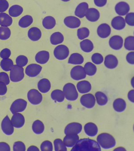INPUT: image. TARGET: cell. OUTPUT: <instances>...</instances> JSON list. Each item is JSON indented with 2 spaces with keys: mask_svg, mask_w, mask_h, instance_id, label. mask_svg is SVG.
I'll list each match as a JSON object with an SVG mask.
<instances>
[{
  "mask_svg": "<svg viewBox=\"0 0 134 151\" xmlns=\"http://www.w3.org/2000/svg\"><path fill=\"white\" fill-rule=\"evenodd\" d=\"M101 151V146L97 142L90 139H79L71 151Z\"/></svg>",
  "mask_w": 134,
  "mask_h": 151,
  "instance_id": "obj_1",
  "label": "cell"
},
{
  "mask_svg": "<svg viewBox=\"0 0 134 151\" xmlns=\"http://www.w3.org/2000/svg\"><path fill=\"white\" fill-rule=\"evenodd\" d=\"M97 142L104 149H111L116 145V141L114 137L107 133H103L99 134L97 137Z\"/></svg>",
  "mask_w": 134,
  "mask_h": 151,
  "instance_id": "obj_2",
  "label": "cell"
},
{
  "mask_svg": "<svg viewBox=\"0 0 134 151\" xmlns=\"http://www.w3.org/2000/svg\"><path fill=\"white\" fill-rule=\"evenodd\" d=\"M63 92L65 98L68 101H73L78 99L79 94L77 88L72 83H68L64 86Z\"/></svg>",
  "mask_w": 134,
  "mask_h": 151,
  "instance_id": "obj_3",
  "label": "cell"
},
{
  "mask_svg": "<svg viewBox=\"0 0 134 151\" xmlns=\"http://www.w3.org/2000/svg\"><path fill=\"white\" fill-rule=\"evenodd\" d=\"M24 78V68L21 67L17 66V65L12 67L10 70L9 79L12 82L17 83L23 79Z\"/></svg>",
  "mask_w": 134,
  "mask_h": 151,
  "instance_id": "obj_4",
  "label": "cell"
},
{
  "mask_svg": "<svg viewBox=\"0 0 134 151\" xmlns=\"http://www.w3.org/2000/svg\"><path fill=\"white\" fill-rule=\"evenodd\" d=\"M27 102L25 100L18 99L14 101L12 104L10 111L13 114L23 112L26 108Z\"/></svg>",
  "mask_w": 134,
  "mask_h": 151,
  "instance_id": "obj_5",
  "label": "cell"
},
{
  "mask_svg": "<svg viewBox=\"0 0 134 151\" xmlns=\"http://www.w3.org/2000/svg\"><path fill=\"white\" fill-rule=\"evenodd\" d=\"M54 54L56 58L60 60L66 59L69 55V50L68 47L64 45H60L54 48Z\"/></svg>",
  "mask_w": 134,
  "mask_h": 151,
  "instance_id": "obj_6",
  "label": "cell"
},
{
  "mask_svg": "<svg viewBox=\"0 0 134 151\" xmlns=\"http://www.w3.org/2000/svg\"><path fill=\"white\" fill-rule=\"evenodd\" d=\"M71 77L73 80H80L86 78L87 74L85 72L84 67L81 66L74 67L70 72Z\"/></svg>",
  "mask_w": 134,
  "mask_h": 151,
  "instance_id": "obj_7",
  "label": "cell"
},
{
  "mask_svg": "<svg viewBox=\"0 0 134 151\" xmlns=\"http://www.w3.org/2000/svg\"><path fill=\"white\" fill-rule=\"evenodd\" d=\"M27 98L31 104L34 105H37L42 101V94L37 90L31 89L27 93Z\"/></svg>",
  "mask_w": 134,
  "mask_h": 151,
  "instance_id": "obj_8",
  "label": "cell"
},
{
  "mask_svg": "<svg viewBox=\"0 0 134 151\" xmlns=\"http://www.w3.org/2000/svg\"><path fill=\"white\" fill-rule=\"evenodd\" d=\"M95 98L91 93L84 94L80 98V103L86 108H93L95 104Z\"/></svg>",
  "mask_w": 134,
  "mask_h": 151,
  "instance_id": "obj_9",
  "label": "cell"
},
{
  "mask_svg": "<svg viewBox=\"0 0 134 151\" xmlns=\"http://www.w3.org/2000/svg\"><path fill=\"white\" fill-rule=\"evenodd\" d=\"M1 128L3 133L7 135H11L14 133V126L9 116H6L3 119L1 123Z\"/></svg>",
  "mask_w": 134,
  "mask_h": 151,
  "instance_id": "obj_10",
  "label": "cell"
},
{
  "mask_svg": "<svg viewBox=\"0 0 134 151\" xmlns=\"http://www.w3.org/2000/svg\"><path fill=\"white\" fill-rule=\"evenodd\" d=\"M82 130V126L77 122H72L69 123L66 126L64 129L65 134H79Z\"/></svg>",
  "mask_w": 134,
  "mask_h": 151,
  "instance_id": "obj_11",
  "label": "cell"
},
{
  "mask_svg": "<svg viewBox=\"0 0 134 151\" xmlns=\"http://www.w3.org/2000/svg\"><path fill=\"white\" fill-rule=\"evenodd\" d=\"M42 70V67L37 64H33L26 67L25 73L30 77H35L40 73Z\"/></svg>",
  "mask_w": 134,
  "mask_h": 151,
  "instance_id": "obj_12",
  "label": "cell"
},
{
  "mask_svg": "<svg viewBox=\"0 0 134 151\" xmlns=\"http://www.w3.org/2000/svg\"><path fill=\"white\" fill-rule=\"evenodd\" d=\"M109 45L113 50H120L122 48L123 45L122 37L120 36H113L110 39Z\"/></svg>",
  "mask_w": 134,
  "mask_h": 151,
  "instance_id": "obj_13",
  "label": "cell"
},
{
  "mask_svg": "<svg viewBox=\"0 0 134 151\" xmlns=\"http://www.w3.org/2000/svg\"><path fill=\"white\" fill-rule=\"evenodd\" d=\"M79 140V137L77 134H66L64 137V143L67 147H72Z\"/></svg>",
  "mask_w": 134,
  "mask_h": 151,
  "instance_id": "obj_14",
  "label": "cell"
},
{
  "mask_svg": "<svg viewBox=\"0 0 134 151\" xmlns=\"http://www.w3.org/2000/svg\"><path fill=\"white\" fill-rule=\"evenodd\" d=\"M111 29L110 26L106 23L102 24L98 27L97 33L99 37L102 38L108 37L110 35Z\"/></svg>",
  "mask_w": 134,
  "mask_h": 151,
  "instance_id": "obj_15",
  "label": "cell"
},
{
  "mask_svg": "<svg viewBox=\"0 0 134 151\" xmlns=\"http://www.w3.org/2000/svg\"><path fill=\"white\" fill-rule=\"evenodd\" d=\"M25 121L24 116L21 113H14L11 119L12 124L16 128L23 127L25 124Z\"/></svg>",
  "mask_w": 134,
  "mask_h": 151,
  "instance_id": "obj_16",
  "label": "cell"
},
{
  "mask_svg": "<svg viewBox=\"0 0 134 151\" xmlns=\"http://www.w3.org/2000/svg\"><path fill=\"white\" fill-rule=\"evenodd\" d=\"M115 9L118 15L120 16H124L128 14L130 11V5L125 2H120L116 5Z\"/></svg>",
  "mask_w": 134,
  "mask_h": 151,
  "instance_id": "obj_17",
  "label": "cell"
},
{
  "mask_svg": "<svg viewBox=\"0 0 134 151\" xmlns=\"http://www.w3.org/2000/svg\"><path fill=\"white\" fill-rule=\"evenodd\" d=\"M64 23L69 28H76L80 26L81 21L76 17L70 16L64 19Z\"/></svg>",
  "mask_w": 134,
  "mask_h": 151,
  "instance_id": "obj_18",
  "label": "cell"
},
{
  "mask_svg": "<svg viewBox=\"0 0 134 151\" xmlns=\"http://www.w3.org/2000/svg\"><path fill=\"white\" fill-rule=\"evenodd\" d=\"M118 61L116 57L113 55H108L106 56L104 60V65L108 69L115 68L118 66Z\"/></svg>",
  "mask_w": 134,
  "mask_h": 151,
  "instance_id": "obj_19",
  "label": "cell"
},
{
  "mask_svg": "<svg viewBox=\"0 0 134 151\" xmlns=\"http://www.w3.org/2000/svg\"><path fill=\"white\" fill-rule=\"evenodd\" d=\"M84 130L86 134L90 137H95L98 132V128L94 123H87L85 124Z\"/></svg>",
  "mask_w": 134,
  "mask_h": 151,
  "instance_id": "obj_20",
  "label": "cell"
},
{
  "mask_svg": "<svg viewBox=\"0 0 134 151\" xmlns=\"http://www.w3.org/2000/svg\"><path fill=\"white\" fill-rule=\"evenodd\" d=\"M77 88L79 92L81 93H87L91 91L92 86L88 81L82 80L77 83Z\"/></svg>",
  "mask_w": 134,
  "mask_h": 151,
  "instance_id": "obj_21",
  "label": "cell"
},
{
  "mask_svg": "<svg viewBox=\"0 0 134 151\" xmlns=\"http://www.w3.org/2000/svg\"><path fill=\"white\" fill-rule=\"evenodd\" d=\"M111 24L113 28L116 30H122L125 28L126 22L123 17L118 16L114 17L112 19Z\"/></svg>",
  "mask_w": 134,
  "mask_h": 151,
  "instance_id": "obj_22",
  "label": "cell"
},
{
  "mask_svg": "<svg viewBox=\"0 0 134 151\" xmlns=\"http://www.w3.org/2000/svg\"><path fill=\"white\" fill-rule=\"evenodd\" d=\"M89 9V5L87 3L82 2L78 5L75 11V16L79 18H83L85 16Z\"/></svg>",
  "mask_w": 134,
  "mask_h": 151,
  "instance_id": "obj_23",
  "label": "cell"
},
{
  "mask_svg": "<svg viewBox=\"0 0 134 151\" xmlns=\"http://www.w3.org/2000/svg\"><path fill=\"white\" fill-rule=\"evenodd\" d=\"M38 89L39 91L42 93H47L50 90L51 83L49 80L46 78L42 79L38 82L37 85Z\"/></svg>",
  "mask_w": 134,
  "mask_h": 151,
  "instance_id": "obj_24",
  "label": "cell"
},
{
  "mask_svg": "<svg viewBox=\"0 0 134 151\" xmlns=\"http://www.w3.org/2000/svg\"><path fill=\"white\" fill-rule=\"evenodd\" d=\"M49 59V52L47 51H40L36 55V61L40 64L47 63Z\"/></svg>",
  "mask_w": 134,
  "mask_h": 151,
  "instance_id": "obj_25",
  "label": "cell"
},
{
  "mask_svg": "<svg viewBox=\"0 0 134 151\" xmlns=\"http://www.w3.org/2000/svg\"><path fill=\"white\" fill-rule=\"evenodd\" d=\"M100 15L99 11L94 8H90L87 9L85 15L87 20L91 22L97 21L100 18Z\"/></svg>",
  "mask_w": 134,
  "mask_h": 151,
  "instance_id": "obj_26",
  "label": "cell"
},
{
  "mask_svg": "<svg viewBox=\"0 0 134 151\" xmlns=\"http://www.w3.org/2000/svg\"><path fill=\"white\" fill-rule=\"evenodd\" d=\"M113 106L115 111L118 112H122L126 109V103L124 99L118 98L114 100Z\"/></svg>",
  "mask_w": 134,
  "mask_h": 151,
  "instance_id": "obj_27",
  "label": "cell"
},
{
  "mask_svg": "<svg viewBox=\"0 0 134 151\" xmlns=\"http://www.w3.org/2000/svg\"><path fill=\"white\" fill-rule=\"evenodd\" d=\"M28 36L32 41H38L42 37V32L37 27H32L28 31Z\"/></svg>",
  "mask_w": 134,
  "mask_h": 151,
  "instance_id": "obj_28",
  "label": "cell"
},
{
  "mask_svg": "<svg viewBox=\"0 0 134 151\" xmlns=\"http://www.w3.org/2000/svg\"><path fill=\"white\" fill-rule=\"evenodd\" d=\"M84 61V58L79 53H73L71 55L68 60L69 64L73 65H81Z\"/></svg>",
  "mask_w": 134,
  "mask_h": 151,
  "instance_id": "obj_29",
  "label": "cell"
},
{
  "mask_svg": "<svg viewBox=\"0 0 134 151\" xmlns=\"http://www.w3.org/2000/svg\"><path fill=\"white\" fill-rule=\"evenodd\" d=\"M13 20L12 17L5 13H0V25L9 27L12 25Z\"/></svg>",
  "mask_w": 134,
  "mask_h": 151,
  "instance_id": "obj_30",
  "label": "cell"
},
{
  "mask_svg": "<svg viewBox=\"0 0 134 151\" xmlns=\"http://www.w3.org/2000/svg\"><path fill=\"white\" fill-rule=\"evenodd\" d=\"M95 98L97 104L101 106L105 105L108 102L107 97L104 92H101V91L96 92L95 94Z\"/></svg>",
  "mask_w": 134,
  "mask_h": 151,
  "instance_id": "obj_31",
  "label": "cell"
},
{
  "mask_svg": "<svg viewBox=\"0 0 134 151\" xmlns=\"http://www.w3.org/2000/svg\"><path fill=\"white\" fill-rule=\"evenodd\" d=\"M32 129L33 132L36 134H40L44 131L45 126L41 121L37 120L33 123Z\"/></svg>",
  "mask_w": 134,
  "mask_h": 151,
  "instance_id": "obj_32",
  "label": "cell"
},
{
  "mask_svg": "<svg viewBox=\"0 0 134 151\" xmlns=\"http://www.w3.org/2000/svg\"><path fill=\"white\" fill-rule=\"evenodd\" d=\"M81 49L85 52H92L94 48V45L93 42L89 40H85L80 42Z\"/></svg>",
  "mask_w": 134,
  "mask_h": 151,
  "instance_id": "obj_33",
  "label": "cell"
},
{
  "mask_svg": "<svg viewBox=\"0 0 134 151\" xmlns=\"http://www.w3.org/2000/svg\"><path fill=\"white\" fill-rule=\"evenodd\" d=\"M64 40V35L60 32L53 33L50 36V42L52 45H58L63 42Z\"/></svg>",
  "mask_w": 134,
  "mask_h": 151,
  "instance_id": "obj_34",
  "label": "cell"
},
{
  "mask_svg": "<svg viewBox=\"0 0 134 151\" xmlns=\"http://www.w3.org/2000/svg\"><path fill=\"white\" fill-rule=\"evenodd\" d=\"M56 20L53 17L51 16L45 17L42 21V25L46 29H51L56 25Z\"/></svg>",
  "mask_w": 134,
  "mask_h": 151,
  "instance_id": "obj_35",
  "label": "cell"
},
{
  "mask_svg": "<svg viewBox=\"0 0 134 151\" xmlns=\"http://www.w3.org/2000/svg\"><path fill=\"white\" fill-rule=\"evenodd\" d=\"M51 98L53 100L58 102H62L64 101L65 97L63 91L61 90H54L51 93Z\"/></svg>",
  "mask_w": 134,
  "mask_h": 151,
  "instance_id": "obj_36",
  "label": "cell"
},
{
  "mask_svg": "<svg viewBox=\"0 0 134 151\" xmlns=\"http://www.w3.org/2000/svg\"><path fill=\"white\" fill-rule=\"evenodd\" d=\"M84 69L87 75L89 76L94 75L97 73V67L91 62H87L85 64Z\"/></svg>",
  "mask_w": 134,
  "mask_h": 151,
  "instance_id": "obj_37",
  "label": "cell"
},
{
  "mask_svg": "<svg viewBox=\"0 0 134 151\" xmlns=\"http://www.w3.org/2000/svg\"><path fill=\"white\" fill-rule=\"evenodd\" d=\"M23 12V7L18 5H14L10 7L9 12V15L11 17H18L21 15V13Z\"/></svg>",
  "mask_w": 134,
  "mask_h": 151,
  "instance_id": "obj_38",
  "label": "cell"
},
{
  "mask_svg": "<svg viewBox=\"0 0 134 151\" xmlns=\"http://www.w3.org/2000/svg\"><path fill=\"white\" fill-rule=\"evenodd\" d=\"M33 17L30 15H25L19 21V26L22 28H26L33 23Z\"/></svg>",
  "mask_w": 134,
  "mask_h": 151,
  "instance_id": "obj_39",
  "label": "cell"
},
{
  "mask_svg": "<svg viewBox=\"0 0 134 151\" xmlns=\"http://www.w3.org/2000/svg\"><path fill=\"white\" fill-rule=\"evenodd\" d=\"M0 65L3 70L5 71H9L11 70L12 67L14 66V63L12 59L6 58L3 59L1 60Z\"/></svg>",
  "mask_w": 134,
  "mask_h": 151,
  "instance_id": "obj_40",
  "label": "cell"
},
{
  "mask_svg": "<svg viewBox=\"0 0 134 151\" xmlns=\"http://www.w3.org/2000/svg\"><path fill=\"white\" fill-rule=\"evenodd\" d=\"M11 34V30L7 27H0V40H6L10 37Z\"/></svg>",
  "mask_w": 134,
  "mask_h": 151,
  "instance_id": "obj_41",
  "label": "cell"
},
{
  "mask_svg": "<svg viewBox=\"0 0 134 151\" xmlns=\"http://www.w3.org/2000/svg\"><path fill=\"white\" fill-rule=\"evenodd\" d=\"M54 150L55 151H67V146L64 143V141L60 139H57L54 141Z\"/></svg>",
  "mask_w": 134,
  "mask_h": 151,
  "instance_id": "obj_42",
  "label": "cell"
},
{
  "mask_svg": "<svg viewBox=\"0 0 134 151\" xmlns=\"http://www.w3.org/2000/svg\"><path fill=\"white\" fill-rule=\"evenodd\" d=\"M124 47L127 50H134V36H130L125 38Z\"/></svg>",
  "mask_w": 134,
  "mask_h": 151,
  "instance_id": "obj_43",
  "label": "cell"
},
{
  "mask_svg": "<svg viewBox=\"0 0 134 151\" xmlns=\"http://www.w3.org/2000/svg\"><path fill=\"white\" fill-rule=\"evenodd\" d=\"M89 35V29L87 27L79 28L77 31V36L78 38L80 40H82L88 37Z\"/></svg>",
  "mask_w": 134,
  "mask_h": 151,
  "instance_id": "obj_44",
  "label": "cell"
},
{
  "mask_svg": "<svg viewBox=\"0 0 134 151\" xmlns=\"http://www.w3.org/2000/svg\"><path fill=\"white\" fill-rule=\"evenodd\" d=\"M28 58L27 57L24 55H20L17 57L16 59V63L17 66L20 67H24L28 63Z\"/></svg>",
  "mask_w": 134,
  "mask_h": 151,
  "instance_id": "obj_45",
  "label": "cell"
},
{
  "mask_svg": "<svg viewBox=\"0 0 134 151\" xmlns=\"http://www.w3.org/2000/svg\"><path fill=\"white\" fill-rule=\"evenodd\" d=\"M40 149L42 151H53V146L52 142L49 141L43 142L40 145Z\"/></svg>",
  "mask_w": 134,
  "mask_h": 151,
  "instance_id": "obj_46",
  "label": "cell"
},
{
  "mask_svg": "<svg viewBox=\"0 0 134 151\" xmlns=\"http://www.w3.org/2000/svg\"><path fill=\"white\" fill-rule=\"evenodd\" d=\"M92 61L94 64L100 65L101 64L104 60L103 57L101 54L95 53L91 57Z\"/></svg>",
  "mask_w": 134,
  "mask_h": 151,
  "instance_id": "obj_47",
  "label": "cell"
},
{
  "mask_svg": "<svg viewBox=\"0 0 134 151\" xmlns=\"http://www.w3.org/2000/svg\"><path fill=\"white\" fill-rule=\"evenodd\" d=\"M13 151H25L26 146L22 142L17 141L15 142L13 145Z\"/></svg>",
  "mask_w": 134,
  "mask_h": 151,
  "instance_id": "obj_48",
  "label": "cell"
},
{
  "mask_svg": "<svg viewBox=\"0 0 134 151\" xmlns=\"http://www.w3.org/2000/svg\"><path fill=\"white\" fill-rule=\"evenodd\" d=\"M125 21L128 25L134 26V13H130L126 14Z\"/></svg>",
  "mask_w": 134,
  "mask_h": 151,
  "instance_id": "obj_49",
  "label": "cell"
},
{
  "mask_svg": "<svg viewBox=\"0 0 134 151\" xmlns=\"http://www.w3.org/2000/svg\"><path fill=\"white\" fill-rule=\"evenodd\" d=\"M0 82L4 83L6 85H9L10 79L7 73L4 72L0 73Z\"/></svg>",
  "mask_w": 134,
  "mask_h": 151,
  "instance_id": "obj_50",
  "label": "cell"
},
{
  "mask_svg": "<svg viewBox=\"0 0 134 151\" xmlns=\"http://www.w3.org/2000/svg\"><path fill=\"white\" fill-rule=\"evenodd\" d=\"M9 6V4L6 0H0V13L5 12Z\"/></svg>",
  "mask_w": 134,
  "mask_h": 151,
  "instance_id": "obj_51",
  "label": "cell"
},
{
  "mask_svg": "<svg viewBox=\"0 0 134 151\" xmlns=\"http://www.w3.org/2000/svg\"><path fill=\"white\" fill-rule=\"evenodd\" d=\"M11 55V52L8 48H4L0 52V57L3 59L9 58Z\"/></svg>",
  "mask_w": 134,
  "mask_h": 151,
  "instance_id": "obj_52",
  "label": "cell"
},
{
  "mask_svg": "<svg viewBox=\"0 0 134 151\" xmlns=\"http://www.w3.org/2000/svg\"><path fill=\"white\" fill-rule=\"evenodd\" d=\"M126 60L128 63L134 65V52H130L126 56Z\"/></svg>",
  "mask_w": 134,
  "mask_h": 151,
  "instance_id": "obj_53",
  "label": "cell"
},
{
  "mask_svg": "<svg viewBox=\"0 0 134 151\" xmlns=\"http://www.w3.org/2000/svg\"><path fill=\"white\" fill-rule=\"evenodd\" d=\"M7 88L4 83L0 82V96H4L6 93Z\"/></svg>",
  "mask_w": 134,
  "mask_h": 151,
  "instance_id": "obj_54",
  "label": "cell"
},
{
  "mask_svg": "<svg viewBox=\"0 0 134 151\" xmlns=\"http://www.w3.org/2000/svg\"><path fill=\"white\" fill-rule=\"evenodd\" d=\"M11 149L9 144L5 142H0V151H10Z\"/></svg>",
  "mask_w": 134,
  "mask_h": 151,
  "instance_id": "obj_55",
  "label": "cell"
},
{
  "mask_svg": "<svg viewBox=\"0 0 134 151\" xmlns=\"http://www.w3.org/2000/svg\"><path fill=\"white\" fill-rule=\"evenodd\" d=\"M94 3L98 7H103L106 5L107 0H94Z\"/></svg>",
  "mask_w": 134,
  "mask_h": 151,
  "instance_id": "obj_56",
  "label": "cell"
},
{
  "mask_svg": "<svg viewBox=\"0 0 134 151\" xmlns=\"http://www.w3.org/2000/svg\"><path fill=\"white\" fill-rule=\"evenodd\" d=\"M128 99L130 101L134 103V90H132L128 93Z\"/></svg>",
  "mask_w": 134,
  "mask_h": 151,
  "instance_id": "obj_57",
  "label": "cell"
},
{
  "mask_svg": "<svg viewBox=\"0 0 134 151\" xmlns=\"http://www.w3.org/2000/svg\"><path fill=\"white\" fill-rule=\"evenodd\" d=\"M27 151H39V150L36 146H31L27 149Z\"/></svg>",
  "mask_w": 134,
  "mask_h": 151,
  "instance_id": "obj_58",
  "label": "cell"
},
{
  "mask_svg": "<svg viewBox=\"0 0 134 151\" xmlns=\"http://www.w3.org/2000/svg\"><path fill=\"white\" fill-rule=\"evenodd\" d=\"M114 151H126V149H124V148H123V147H118L117 149H115Z\"/></svg>",
  "mask_w": 134,
  "mask_h": 151,
  "instance_id": "obj_59",
  "label": "cell"
},
{
  "mask_svg": "<svg viewBox=\"0 0 134 151\" xmlns=\"http://www.w3.org/2000/svg\"><path fill=\"white\" fill-rule=\"evenodd\" d=\"M131 85L133 88H134V77H133L131 79Z\"/></svg>",
  "mask_w": 134,
  "mask_h": 151,
  "instance_id": "obj_60",
  "label": "cell"
},
{
  "mask_svg": "<svg viewBox=\"0 0 134 151\" xmlns=\"http://www.w3.org/2000/svg\"><path fill=\"white\" fill-rule=\"evenodd\" d=\"M61 1H62L64 2H68L70 0H61Z\"/></svg>",
  "mask_w": 134,
  "mask_h": 151,
  "instance_id": "obj_61",
  "label": "cell"
},
{
  "mask_svg": "<svg viewBox=\"0 0 134 151\" xmlns=\"http://www.w3.org/2000/svg\"></svg>",
  "mask_w": 134,
  "mask_h": 151,
  "instance_id": "obj_62",
  "label": "cell"
}]
</instances>
